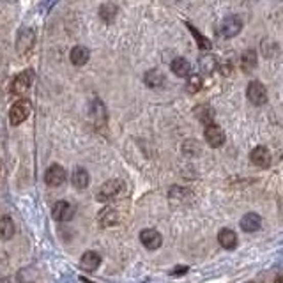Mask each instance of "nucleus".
<instances>
[{"label": "nucleus", "instance_id": "nucleus-27", "mask_svg": "<svg viewBox=\"0 0 283 283\" xmlns=\"http://www.w3.org/2000/svg\"><path fill=\"white\" fill-rule=\"evenodd\" d=\"M188 90L190 92H198L202 89V76L200 75H190L188 76Z\"/></svg>", "mask_w": 283, "mask_h": 283}, {"label": "nucleus", "instance_id": "nucleus-7", "mask_svg": "<svg viewBox=\"0 0 283 283\" xmlns=\"http://www.w3.org/2000/svg\"><path fill=\"white\" fill-rule=\"evenodd\" d=\"M246 94H248V99H250V101L253 103V105H257V106H262V105H266L267 103L266 87H264V83L257 82V80H255V82H250Z\"/></svg>", "mask_w": 283, "mask_h": 283}, {"label": "nucleus", "instance_id": "nucleus-15", "mask_svg": "<svg viewBox=\"0 0 283 283\" xmlns=\"http://www.w3.org/2000/svg\"><path fill=\"white\" fill-rule=\"evenodd\" d=\"M260 225H262V218H260L258 214H255V213L244 214L243 220H241V228H243L244 232H255V230H258Z\"/></svg>", "mask_w": 283, "mask_h": 283}, {"label": "nucleus", "instance_id": "nucleus-29", "mask_svg": "<svg viewBox=\"0 0 283 283\" xmlns=\"http://www.w3.org/2000/svg\"><path fill=\"white\" fill-rule=\"evenodd\" d=\"M188 195H190V191L184 188H177V186L170 188V198H179V200H182V198L188 197Z\"/></svg>", "mask_w": 283, "mask_h": 283}, {"label": "nucleus", "instance_id": "nucleus-14", "mask_svg": "<svg viewBox=\"0 0 283 283\" xmlns=\"http://www.w3.org/2000/svg\"><path fill=\"white\" fill-rule=\"evenodd\" d=\"M71 182H73V186H75L76 190H85L87 186H89V182H90L89 172H87L85 168H82V167L75 168V172H73V175H71Z\"/></svg>", "mask_w": 283, "mask_h": 283}, {"label": "nucleus", "instance_id": "nucleus-2", "mask_svg": "<svg viewBox=\"0 0 283 283\" xmlns=\"http://www.w3.org/2000/svg\"><path fill=\"white\" fill-rule=\"evenodd\" d=\"M122 190H124V182H122L121 179H110V181H106L105 184L98 190V200L99 202L113 200V198L122 193Z\"/></svg>", "mask_w": 283, "mask_h": 283}, {"label": "nucleus", "instance_id": "nucleus-20", "mask_svg": "<svg viewBox=\"0 0 283 283\" xmlns=\"http://www.w3.org/2000/svg\"><path fill=\"white\" fill-rule=\"evenodd\" d=\"M117 13H119L117 6L115 4H112V2H106V4H103V6L99 7V18H101L105 23H112V21L115 20Z\"/></svg>", "mask_w": 283, "mask_h": 283}, {"label": "nucleus", "instance_id": "nucleus-30", "mask_svg": "<svg viewBox=\"0 0 283 283\" xmlns=\"http://www.w3.org/2000/svg\"><path fill=\"white\" fill-rule=\"evenodd\" d=\"M184 273H188V267H175V269L172 271L174 276H179V274H184Z\"/></svg>", "mask_w": 283, "mask_h": 283}, {"label": "nucleus", "instance_id": "nucleus-6", "mask_svg": "<svg viewBox=\"0 0 283 283\" xmlns=\"http://www.w3.org/2000/svg\"><path fill=\"white\" fill-rule=\"evenodd\" d=\"M52 216H53V220L59 221V223H66V221H71L73 216H75V207H73L69 202L59 200L53 205Z\"/></svg>", "mask_w": 283, "mask_h": 283}, {"label": "nucleus", "instance_id": "nucleus-22", "mask_svg": "<svg viewBox=\"0 0 283 283\" xmlns=\"http://www.w3.org/2000/svg\"><path fill=\"white\" fill-rule=\"evenodd\" d=\"M195 115H197V119L200 122H204L205 126L209 124H214V110L211 108L209 105H200L195 108Z\"/></svg>", "mask_w": 283, "mask_h": 283}, {"label": "nucleus", "instance_id": "nucleus-17", "mask_svg": "<svg viewBox=\"0 0 283 283\" xmlns=\"http://www.w3.org/2000/svg\"><path fill=\"white\" fill-rule=\"evenodd\" d=\"M218 241H220V244L225 248V250H234V248L237 246V235H235L234 230H230V228H223V230H220Z\"/></svg>", "mask_w": 283, "mask_h": 283}, {"label": "nucleus", "instance_id": "nucleus-9", "mask_svg": "<svg viewBox=\"0 0 283 283\" xmlns=\"http://www.w3.org/2000/svg\"><path fill=\"white\" fill-rule=\"evenodd\" d=\"M140 243L144 244L147 250H158L163 244V237L154 228H145L140 232Z\"/></svg>", "mask_w": 283, "mask_h": 283}, {"label": "nucleus", "instance_id": "nucleus-28", "mask_svg": "<svg viewBox=\"0 0 283 283\" xmlns=\"http://www.w3.org/2000/svg\"><path fill=\"white\" fill-rule=\"evenodd\" d=\"M182 151L186 152V154H190V156H197V154H200V145L197 144V142H186L184 145H182Z\"/></svg>", "mask_w": 283, "mask_h": 283}, {"label": "nucleus", "instance_id": "nucleus-18", "mask_svg": "<svg viewBox=\"0 0 283 283\" xmlns=\"http://www.w3.org/2000/svg\"><path fill=\"white\" fill-rule=\"evenodd\" d=\"M71 62L75 66H85L90 59V52L85 46H75L71 50V55H69Z\"/></svg>", "mask_w": 283, "mask_h": 283}, {"label": "nucleus", "instance_id": "nucleus-16", "mask_svg": "<svg viewBox=\"0 0 283 283\" xmlns=\"http://www.w3.org/2000/svg\"><path fill=\"white\" fill-rule=\"evenodd\" d=\"M144 82H145V85L151 87V89H159V87L165 85V76L161 75V71L151 69V71L145 73Z\"/></svg>", "mask_w": 283, "mask_h": 283}, {"label": "nucleus", "instance_id": "nucleus-21", "mask_svg": "<svg viewBox=\"0 0 283 283\" xmlns=\"http://www.w3.org/2000/svg\"><path fill=\"white\" fill-rule=\"evenodd\" d=\"M16 232V227H14V221L11 216H2L0 218V237L2 239H11Z\"/></svg>", "mask_w": 283, "mask_h": 283}, {"label": "nucleus", "instance_id": "nucleus-10", "mask_svg": "<svg viewBox=\"0 0 283 283\" xmlns=\"http://www.w3.org/2000/svg\"><path fill=\"white\" fill-rule=\"evenodd\" d=\"M205 140H207V144L211 145V147L218 149L221 147V145L225 144V131L220 128V126L216 124H209L205 126Z\"/></svg>", "mask_w": 283, "mask_h": 283}, {"label": "nucleus", "instance_id": "nucleus-11", "mask_svg": "<svg viewBox=\"0 0 283 283\" xmlns=\"http://www.w3.org/2000/svg\"><path fill=\"white\" fill-rule=\"evenodd\" d=\"M90 117H92L94 124L98 126V128H103V126L106 124L108 113H106V108H105V105H103L101 99H94V101L90 103Z\"/></svg>", "mask_w": 283, "mask_h": 283}, {"label": "nucleus", "instance_id": "nucleus-25", "mask_svg": "<svg viewBox=\"0 0 283 283\" xmlns=\"http://www.w3.org/2000/svg\"><path fill=\"white\" fill-rule=\"evenodd\" d=\"M186 27H188V29H190L191 36L195 37V41H197L198 48H202V50H209V48L213 46V44H211V41H209L205 36H202V34H200V30H198V29H195V27L191 25V23H186Z\"/></svg>", "mask_w": 283, "mask_h": 283}, {"label": "nucleus", "instance_id": "nucleus-8", "mask_svg": "<svg viewBox=\"0 0 283 283\" xmlns=\"http://www.w3.org/2000/svg\"><path fill=\"white\" fill-rule=\"evenodd\" d=\"M44 182H46L48 186H52V188H59V186H62L64 182H66V170H64V167L60 165H52L46 170V174H44Z\"/></svg>", "mask_w": 283, "mask_h": 283}, {"label": "nucleus", "instance_id": "nucleus-4", "mask_svg": "<svg viewBox=\"0 0 283 283\" xmlns=\"http://www.w3.org/2000/svg\"><path fill=\"white\" fill-rule=\"evenodd\" d=\"M32 80H34V73L30 69L27 71H21L20 75L14 76L13 83H11V92L14 96H23L27 90L30 89L32 85Z\"/></svg>", "mask_w": 283, "mask_h": 283}, {"label": "nucleus", "instance_id": "nucleus-24", "mask_svg": "<svg viewBox=\"0 0 283 283\" xmlns=\"http://www.w3.org/2000/svg\"><path fill=\"white\" fill-rule=\"evenodd\" d=\"M255 66H257V55L253 50H250L241 57V69L244 73H250L251 69H255Z\"/></svg>", "mask_w": 283, "mask_h": 283}, {"label": "nucleus", "instance_id": "nucleus-13", "mask_svg": "<svg viewBox=\"0 0 283 283\" xmlns=\"http://www.w3.org/2000/svg\"><path fill=\"white\" fill-rule=\"evenodd\" d=\"M99 264H101V257H99V253H96V251H87V253L82 255V258H80V267H82L83 271H87V273H92L99 267Z\"/></svg>", "mask_w": 283, "mask_h": 283}, {"label": "nucleus", "instance_id": "nucleus-5", "mask_svg": "<svg viewBox=\"0 0 283 283\" xmlns=\"http://www.w3.org/2000/svg\"><path fill=\"white\" fill-rule=\"evenodd\" d=\"M241 29H243L241 18L232 14V16L223 18V21H221V25H220V34L223 37H227V39H230V37H235L237 34L241 32Z\"/></svg>", "mask_w": 283, "mask_h": 283}, {"label": "nucleus", "instance_id": "nucleus-31", "mask_svg": "<svg viewBox=\"0 0 283 283\" xmlns=\"http://www.w3.org/2000/svg\"><path fill=\"white\" fill-rule=\"evenodd\" d=\"M276 283H283V273H281V274H278V278H276Z\"/></svg>", "mask_w": 283, "mask_h": 283}, {"label": "nucleus", "instance_id": "nucleus-1", "mask_svg": "<svg viewBox=\"0 0 283 283\" xmlns=\"http://www.w3.org/2000/svg\"><path fill=\"white\" fill-rule=\"evenodd\" d=\"M30 112H32V105H30L29 99H20L13 105L9 112V122L13 126H20L29 119Z\"/></svg>", "mask_w": 283, "mask_h": 283}, {"label": "nucleus", "instance_id": "nucleus-26", "mask_svg": "<svg viewBox=\"0 0 283 283\" xmlns=\"http://www.w3.org/2000/svg\"><path fill=\"white\" fill-rule=\"evenodd\" d=\"M200 66L205 73H213L214 69H216L218 62H216V59H214L213 55H204L200 59Z\"/></svg>", "mask_w": 283, "mask_h": 283}, {"label": "nucleus", "instance_id": "nucleus-19", "mask_svg": "<svg viewBox=\"0 0 283 283\" xmlns=\"http://www.w3.org/2000/svg\"><path fill=\"white\" fill-rule=\"evenodd\" d=\"M170 69H172V73H174V75H177V76H181V78H184V76H190L191 64L186 59H182V57H177V59L172 60Z\"/></svg>", "mask_w": 283, "mask_h": 283}, {"label": "nucleus", "instance_id": "nucleus-3", "mask_svg": "<svg viewBox=\"0 0 283 283\" xmlns=\"http://www.w3.org/2000/svg\"><path fill=\"white\" fill-rule=\"evenodd\" d=\"M34 44H36V32L29 27L20 29L16 36V52L18 55H27V53L32 52Z\"/></svg>", "mask_w": 283, "mask_h": 283}, {"label": "nucleus", "instance_id": "nucleus-12", "mask_svg": "<svg viewBox=\"0 0 283 283\" xmlns=\"http://www.w3.org/2000/svg\"><path fill=\"white\" fill-rule=\"evenodd\" d=\"M250 159L253 165H257L260 168H266L271 165V152L267 147H264V145H258V147H255L253 151H251L250 154Z\"/></svg>", "mask_w": 283, "mask_h": 283}, {"label": "nucleus", "instance_id": "nucleus-23", "mask_svg": "<svg viewBox=\"0 0 283 283\" xmlns=\"http://www.w3.org/2000/svg\"><path fill=\"white\" fill-rule=\"evenodd\" d=\"M117 221H119V216L112 207H105L99 213V225H101V227H112Z\"/></svg>", "mask_w": 283, "mask_h": 283}]
</instances>
